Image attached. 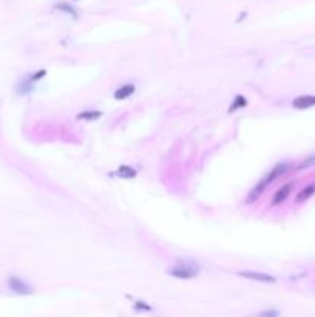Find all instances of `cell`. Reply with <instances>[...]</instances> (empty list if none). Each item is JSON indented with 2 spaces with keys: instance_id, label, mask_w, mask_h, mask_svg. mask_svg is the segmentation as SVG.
<instances>
[{
  "instance_id": "1",
  "label": "cell",
  "mask_w": 315,
  "mask_h": 317,
  "mask_svg": "<svg viewBox=\"0 0 315 317\" xmlns=\"http://www.w3.org/2000/svg\"><path fill=\"white\" fill-rule=\"evenodd\" d=\"M289 169H291V166L283 163V164H277L274 169H272L265 178H263L257 186H255L252 190H250V194H249V198H248V203H253V201H257V200L261 197L263 192L266 190V187L270 184V183H274L280 175H284Z\"/></svg>"
},
{
  "instance_id": "2",
  "label": "cell",
  "mask_w": 315,
  "mask_h": 317,
  "mask_svg": "<svg viewBox=\"0 0 315 317\" xmlns=\"http://www.w3.org/2000/svg\"><path fill=\"white\" fill-rule=\"evenodd\" d=\"M199 271H201V266L198 263H195L192 260H181L168 269V274L176 279L187 280V279H195L199 274Z\"/></svg>"
},
{
  "instance_id": "3",
  "label": "cell",
  "mask_w": 315,
  "mask_h": 317,
  "mask_svg": "<svg viewBox=\"0 0 315 317\" xmlns=\"http://www.w3.org/2000/svg\"><path fill=\"white\" fill-rule=\"evenodd\" d=\"M8 285H10V288L19 296H30V294L34 293V289L28 285V283L25 280H22V279H19V277H10V280H8Z\"/></svg>"
},
{
  "instance_id": "4",
  "label": "cell",
  "mask_w": 315,
  "mask_h": 317,
  "mask_svg": "<svg viewBox=\"0 0 315 317\" xmlns=\"http://www.w3.org/2000/svg\"><path fill=\"white\" fill-rule=\"evenodd\" d=\"M240 275L244 279L255 280V282H260V283H275L277 282L274 275H269L265 272H257V271H243V272H240Z\"/></svg>"
},
{
  "instance_id": "5",
  "label": "cell",
  "mask_w": 315,
  "mask_h": 317,
  "mask_svg": "<svg viewBox=\"0 0 315 317\" xmlns=\"http://www.w3.org/2000/svg\"><path fill=\"white\" fill-rule=\"evenodd\" d=\"M292 187H294V183H286L284 186L280 187V189L275 192L274 198H272V204L277 206V204H282L283 201H286V198L291 195Z\"/></svg>"
},
{
  "instance_id": "6",
  "label": "cell",
  "mask_w": 315,
  "mask_h": 317,
  "mask_svg": "<svg viewBox=\"0 0 315 317\" xmlns=\"http://www.w3.org/2000/svg\"><path fill=\"white\" fill-rule=\"evenodd\" d=\"M292 105L297 108V110H306V108L315 107V96H312V95L298 96L292 101Z\"/></svg>"
},
{
  "instance_id": "7",
  "label": "cell",
  "mask_w": 315,
  "mask_h": 317,
  "mask_svg": "<svg viewBox=\"0 0 315 317\" xmlns=\"http://www.w3.org/2000/svg\"><path fill=\"white\" fill-rule=\"evenodd\" d=\"M134 84H125V85H121L117 90H116V93H115V98L117 99V101H121V99H127V98H130L133 93H134Z\"/></svg>"
},
{
  "instance_id": "8",
  "label": "cell",
  "mask_w": 315,
  "mask_h": 317,
  "mask_svg": "<svg viewBox=\"0 0 315 317\" xmlns=\"http://www.w3.org/2000/svg\"><path fill=\"white\" fill-rule=\"evenodd\" d=\"M315 194V183H312V184L309 186H306L298 195H297V203H303L306 201V200H309L312 195Z\"/></svg>"
},
{
  "instance_id": "9",
  "label": "cell",
  "mask_w": 315,
  "mask_h": 317,
  "mask_svg": "<svg viewBox=\"0 0 315 317\" xmlns=\"http://www.w3.org/2000/svg\"><path fill=\"white\" fill-rule=\"evenodd\" d=\"M33 88H34V82L28 76V78H25L19 85H17V93H19V95H28L33 91Z\"/></svg>"
},
{
  "instance_id": "10",
  "label": "cell",
  "mask_w": 315,
  "mask_h": 317,
  "mask_svg": "<svg viewBox=\"0 0 315 317\" xmlns=\"http://www.w3.org/2000/svg\"><path fill=\"white\" fill-rule=\"evenodd\" d=\"M102 116V113L100 112H98V110H85V112H81L79 115H78V119H83V121H95V119H98V118H100Z\"/></svg>"
},
{
  "instance_id": "11",
  "label": "cell",
  "mask_w": 315,
  "mask_h": 317,
  "mask_svg": "<svg viewBox=\"0 0 315 317\" xmlns=\"http://www.w3.org/2000/svg\"><path fill=\"white\" fill-rule=\"evenodd\" d=\"M117 177L127 178V180L134 178L136 177V170L133 167H130V166H121V167L117 169Z\"/></svg>"
},
{
  "instance_id": "12",
  "label": "cell",
  "mask_w": 315,
  "mask_h": 317,
  "mask_svg": "<svg viewBox=\"0 0 315 317\" xmlns=\"http://www.w3.org/2000/svg\"><path fill=\"white\" fill-rule=\"evenodd\" d=\"M246 105H248V99H246L244 96H241V95H238L236 98H235V101H233V104L229 107V112H236V110H240V108H244Z\"/></svg>"
},
{
  "instance_id": "13",
  "label": "cell",
  "mask_w": 315,
  "mask_h": 317,
  "mask_svg": "<svg viewBox=\"0 0 315 317\" xmlns=\"http://www.w3.org/2000/svg\"><path fill=\"white\" fill-rule=\"evenodd\" d=\"M56 8H57L59 11H64V13H66V14H70L73 19H78V13H76V10H74L71 5H68V3L62 2V3H57Z\"/></svg>"
},
{
  "instance_id": "14",
  "label": "cell",
  "mask_w": 315,
  "mask_h": 317,
  "mask_svg": "<svg viewBox=\"0 0 315 317\" xmlns=\"http://www.w3.org/2000/svg\"><path fill=\"white\" fill-rule=\"evenodd\" d=\"M312 166H315V155H312V156H309V158H306V160L298 166V170H303V169H309V167H312Z\"/></svg>"
},
{
  "instance_id": "15",
  "label": "cell",
  "mask_w": 315,
  "mask_h": 317,
  "mask_svg": "<svg viewBox=\"0 0 315 317\" xmlns=\"http://www.w3.org/2000/svg\"><path fill=\"white\" fill-rule=\"evenodd\" d=\"M257 317H280V313L277 310H266V311L260 313Z\"/></svg>"
},
{
  "instance_id": "16",
  "label": "cell",
  "mask_w": 315,
  "mask_h": 317,
  "mask_svg": "<svg viewBox=\"0 0 315 317\" xmlns=\"http://www.w3.org/2000/svg\"><path fill=\"white\" fill-rule=\"evenodd\" d=\"M47 74V71L45 70H40V71H37L36 74H30V79L33 81V82H37L39 79H42Z\"/></svg>"
},
{
  "instance_id": "17",
  "label": "cell",
  "mask_w": 315,
  "mask_h": 317,
  "mask_svg": "<svg viewBox=\"0 0 315 317\" xmlns=\"http://www.w3.org/2000/svg\"><path fill=\"white\" fill-rule=\"evenodd\" d=\"M134 306H136V310H139V311H151V308L147 303H142V302H136Z\"/></svg>"
}]
</instances>
